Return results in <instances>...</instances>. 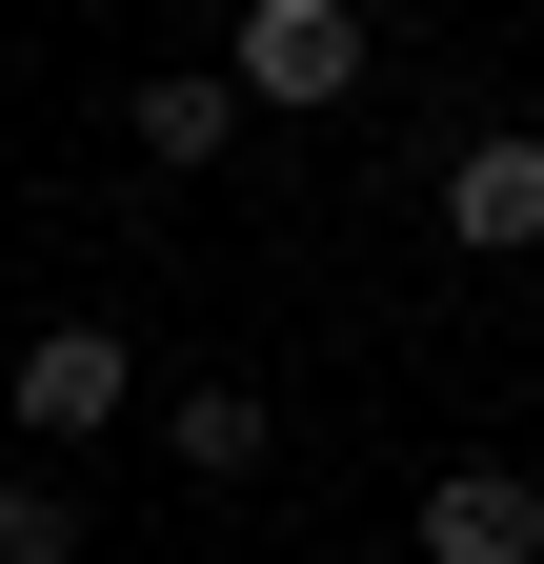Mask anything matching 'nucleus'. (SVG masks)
Returning a JSON list of instances; mask_svg holds the SVG:
<instances>
[{"label": "nucleus", "mask_w": 544, "mask_h": 564, "mask_svg": "<svg viewBox=\"0 0 544 564\" xmlns=\"http://www.w3.org/2000/svg\"><path fill=\"white\" fill-rule=\"evenodd\" d=\"M222 82H242V101H283V121H323V101H363V0H242Z\"/></svg>", "instance_id": "obj_1"}, {"label": "nucleus", "mask_w": 544, "mask_h": 564, "mask_svg": "<svg viewBox=\"0 0 544 564\" xmlns=\"http://www.w3.org/2000/svg\"><path fill=\"white\" fill-rule=\"evenodd\" d=\"M0 403H21V444H101V423H142V343L121 323H41Z\"/></svg>", "instance_id": "obj_2"}, {"label": "nucleus", "mask_w": 544, "mask_h": 564, "mask_svg": "<svg viewBox=\"0 0 544 564\" xmlns=\"http://www.w3.org/2000/svg\"><path fill=\"white\" fill-rule=\"evenodd\" d=\"M444 242H485V262H544V141L524 121H485L444 162Z\"/></svg>", "instance_id": "obj_3"}, {"label": "nucleus", "mask_w": 544, "mask_h": 564, "mask_svg": "<svg viewBox=\"0 0 544 564\" xmlns=\"http://www.w3.org/2000/svg\"><path fill=\"white\" fill-rule=\"evenodd\" d=\"M424 564H544V484L524 464H444L424 484Z\"/></svg>", "instance_id": "obj_4"}, {"label": "nucleus", "mask_w": 544, "mask_h": 564, "mask_svg": "<svg viewBox=\"0 0 544 564\" xmlns=\"http://www.w3.org/2000/svg\"><path fill=\"white\" fill-rule=\"evenodd\" d=\"M162 444H182L202 484H262V444H283V403H262V383H182V403H162Z\"/></svg>", "instance_id": "obj_5"}, {"label": "nucleus", "mask_w": 544, "mask_h": 564, "mask_svg": "<svg viewBox=\"0 0 544 564\" xmlns=\"http://www.w3.org/2000/svg\"><path fill=\"white\" fill-rule=\"evenodd\" d=\"M222 141H242V82H142V162L162 182H202Z\"/></svg>", "instance_id": "obj_6"}, {"label": "nucleus", "mask_w": 544, "mask_h": 564, "mask_svg": "<svg viewBox=\"0 0 544 564\" xmlns=\"http://www.w3.org/2000/svg\"><path fill=\"white\" fill-rule=\"evenodd\" d=\"M0 564H81V505L61 484H0Z\"/></svg>", "instance_id": "obj_7"}, {"label": "nucleus", "mask_w": 544, "mask_h": 564, "mask_svg": "<svg viewBox=\"0 0 544 564\" xmlns=\"http://www.w3.org/2000/svg\"><path fill=\"white\" fill-rule=\"evenodd\" d=\"M524 282H544V262H524Z\"/></svg>", "instance_id": "obj_8"}]
</instances>
